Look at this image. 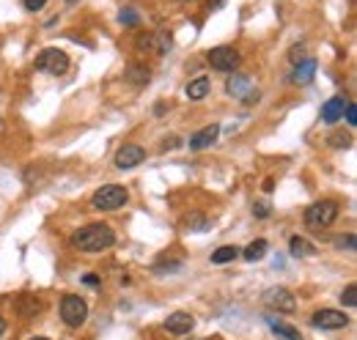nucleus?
I'll return each mask as SVG.
<instances>
[{"label": "nucleus", "mask_w": 357, "mask_h": 340, "mask_svg": "<svg viewBox=\"0 0 357 340\" xmlns=\"http://www.w3.org/2000/svg\"><path fill=\"white\" fill-rule=\"evenodd\" d=\"M223 3H225V0H209V6H212V8H220Z\"/></svg>", "instance_id": "nucleus-31"}, {"label": "nucleus", "mask_w": 357, "mask_h": 340, "mask_svg": "<svg viewBox=\"0 0 357 340\" xmlns=\"http://www.w3.org/2000/svg\"><path fill=\"white\" fill-rule=\"evenodd\" d=\"M61 319L69 324V327H80V324H85V319H88V305H85V299L82 296H64L61 299Z\"/></svg>", "instance_id": "nucleus-5"}, {"label": "nucleus", "mask_w": 357, "mask_h": 340, "mask_svg": "<svg viewBox=\"0 0 357 340\" xmlns=\"http://www.w3.org/2000/svg\"><path fill=\"white\" fill-rule=\"evenodd\" d=\"M253 214L256 217H270V204H256L253 206Z\"/></svg>", "instance_id": "nucleus-27"}, {"label": "nucleus", "mask_w": 357, "mask_h": 340, "mask_svg": "<svg viewBox=\"0 0 357 340\" xmlns=\"http://www.w3.org/2000/svg\"><path fill=\"white\" fill-rule=\"evenodd\" d=\"M264 305L272 307V310H278V313H294V310H297L294 294H291L288 288H284V285L267 288V291H264Z\"/></svg>", "instance_id": "nucleus-6"}, {"label": "nucleus", "mask_w": 357, "mask_h": 340, "mask_svg": "<svg viewBox=\"0 0 357 340\" xmlns=\"http://www.w3.org/2000/svg\"><path fill=\"white\" fill-rule=\"evenodd\" d=\"M220 135V127L217 124H209V127H204V129H198L195 135L190 137V148L193 151H204V148H209L214 140Z\"/></svg>", "instance_id": "nucleus-13"}, {"label": "nucleus", "mask_w": 357, "mask_h": 340, "mask_svg": "<svg viewBox=\"0 0 357 340\" xmlns=\"http://www.w3.org/2000/svg\"><path fill=\"white\" fill-rule=\"evenodd\" d=\"M3 332H6V321L0 319V335H3Z\"/></svg>", "instance_id": "nucleus-32"}, {"label": "nucleus", "mask_w": 357, "mask_h": 340, "mask_svg": "<svg viewBox=\"0 0 357 340\" xmlns=\"http://www.w3.org/2000/svg\"><path fill=\"white\" fill-rule=\"evenodd\" d=\"M288 253H291L294 258H308V256L316 253V244L308 242L305 236H291V239H288Z\"/></svg>", "instance_id": "nucleus-16"}, {"label": "nucleus", "mask_w": 357, "mask_h": 340, "mask_svg": "<svg viewBox=\"0 0 357 340\" xmlns=\"http://www.w3.org/2000/svg\"><path fill=\"white\" fill-rule=\"evenodd\" d=\"M127 77H130L132 82H138V85H146V82L151 80V71H148V69H143V66H130Z\"/></svg>", "instance_id": "nucleus-21"}, {"label": "nucleus", "mask_w": 357, "mask_h": 340, "mask_svg": "<svg viewBox=\"0 0 357 340\" xmlns=\"http://www.w3.org/2000/svg\"><path fill=\"white\" fill-rule=\"evenodd\" d=\"M127 201H130V193L121 184H107V187L96 190L94 198H91L94 208H99V211H116V208H121Z\"/></svg>", "instance_id": "nucleus-2"}, {"label": "nucleus", "mask_w": 357, "mask_h": 340, "mask_svg": "<svg viewBox=\"0 0 357 340\" xmlns=\"http://www.w3.org/2000/svg\"><path fill=\"white\" fill-rule=\"evenodd\" d=\"M225 91H228L234 99H242V102H247V105L259 102V91H253V88H250V80H247L245 74L231 77V80L225 82Z\"/></svg>", "instance_id": "nucleus-9"}, {"label": "nucleus", "mask_w": 357, "mask_h": 340, "mask_svg": "<svg viewBox=\"0 0 357 340\" xmlns=\"http://www.w3.org/2000/svg\"><path fill=\"white\" fill-rule=\"evenodd\" d=\"M313 74H316V61L313 58H305V61H299L297 69L291 71V82L294 85H305V82L313 80Z\"/></svg>", "instance_id": "nucleus-15"}, {"label": "nucleus", "mask_w": 357, "mask_h": 340, "mask_svg": "<svg viewBox=\"0 0 357 340\" xmlns=\"http://www.w3.org/2000/svg\"><path fill=\"white\" fill-rule=\"evenodd\" d=\"M113 242H116V233H113V228L105 225V222L85 225V228L74 231V236H71V244H74L77 250H82V253H102V250L113 247Z\"/></svg>", "instance_id": "nucleus-1"}, {"label": "nucleus", "mask_w": 357, "mask_h": 340, "mask_svg": "<svg viewBox=\"0 0 357 340\" xmlns=\"http://www.w3.org/2000/svg\"><path fill=\"white\" fill-rule=\"evenodd\" d=\"M311 321L316 330H344L349 324V316L341 310H319V313H313Z\"/></svg>", "instance_id": "nucleus-10"}, {"label": "nucleus", "mask_w": 357, "mask_h": 340, "mask_svg": "<svg viewBox=\"0 0 357 340\" xmlns=\"http://www.w3.org/2000/svg\"><path fill=\"white\" fill-rule=\"evenodd\" d=\"M193 327H195V319L190 313H182V310L179 313H171L168 321H165V330L173 332V335H187Z\"/></svg>", "instance_id": "nucleus-11"}, {"label": "nucleus", "mask_w": 357, "mask_h": 340, "mask_svg": "<svg viewBox=\"0 0 357 340\" xmlns=\"http://www.w3.org/2000/svg\"><path fill=\"white\" fill-rule=\"evenodd\" d=\"M138 47L154 50L157 55H162V53L171 50V36H168V33H148V36H143L141 42H138Z\"/></svg>", "instance_id": "nucleus-14"}, {"label": "nucleus", "mask_w": 357, "mask_h": 340, "mask_svg": "<svg viewBox=\"0 0 357 340\" xmlns=\"http://www.w3.org/2000/svg\"><path fill=\"white\" fill-rule=\"evenodd\" d=\"M341 302H344V305H349V307H355V305H357V285H355V283L344 288V294H341Z\"/></svg>", "instance_id": "nucleus-24"}, {"label": "nucleus", "mask_w": 357, "mask_h": 340, "mask_svg": "<svg viewBox=\"0 0 357 340\" xmlns=\"http://www.w3.org/2000/svg\"><path fill=\"white\" fill-rule=\"evenodd\" d=\"M236 256H239V247L236 244H223V247H217L212 253V264H228Z\"/></svg>", "instance_id": "nucleus-20"}, {"label": "nucleus", "mask_w": 357, "mask_h": 340, "mask_svg": "<svg viewBox=\"0 0 357 340\" xmlns=\"http://www.w3.org/2000/svg\"><path fill=\"white\" fill-rule=\"evenodd\" d=\"M344 113H347V124H349V127H357V107L352 105V102H347Z\"/></svg>", "instance_id": "nucleus-25"}, {"label": "nucleus", "mask_w": 357, "mask_h": 340, "mask_svg": "<svg viewBox=\"0 0 357 340\" xmlns=\"http://www.w3.org/2000/svg\"><path fill=\"white\" fill-rule=\"evenodd\" d=\"M143 159H146V148L138 143H127L116 151V168L121 170H130V168H138Z\"/></svg>", "instance_id": "nucleus-8"}, {"label": "nucleus", "mask_w": 357, "mask_h": 340, "mask_svg": "<svg viewBox=\"0 0 357 340\" xmlns=\"http://www.w3.org/2000/svg\"><path fill=\"white\" fill-rule=\"evenodd\" d=\"M85 283H88V285H96V283H99V280H96V277H94V274H85Z\"/></svg>", "instance_id": "nucleus-30"}, {"label": "nucleus", "mask_w": 357, "mask_h": 340, "mask_svg": "<svg viewBox=\"0 0 357 340\" xmlns=\"http://www.w3.org/2000/svg\"><path fill=\"white\" fill-rule=\"evenodd\" d=\"M25 3V8L28 11H39V8H44L47 6V0H22Z\"/></svg>", "instance_id": "nucleus-26"}, {"label": "nucleus", "mask_w": 357, "mask_h": 340, "mask_svg": "<svg viewBox=\"0 0 357 340\" xmlns=\"http://www.w3.org/2000/svg\"><path fill=\"white\" fill-rule=\"evenodd\" d=\"M209 88H212V82H209V77H195L190 85H187V96L190 99H204L207 93H209Z\"/></svg>", "instance_id": "nucleus-19"}, {"label": "nucleus", "mask_w": 357, "mask_h": 340, "mask_svg": "<svg viewBox=\"0 0 357 340\" xmlns=\"http://www.w3.org/2000/svg\"><path fill=\"white\" fill-rule=\"evenodd\" d=\"M327 143H330L333 148H349V145H352V137L347 135V132H333V135L327 137Z\"/></svg>", "instance_id": "nucleus-22"}, {"label": "nucleus", "mask_w": 357, "mask_h": 340, "mask_svg": "<svg viewBox=\"0 0 357 340\" xmlns=\"http://www.w3.org/2000/svg\"><path fill=\"white\" fill-rule=\"evenodd\" d=\"M344 107H347V99H344V96H333V99H327V102H324V107H322V121H324V124H336V121H341V118H344Z\"/></svg>", "instance_id": "nucleus-12"}, {"label": "nucleus", "mask_w": 357, "mask_h": 340, "mask_svg": "<svg viewBox=\"0 0 357 340\" xmlns=\"http://www.w3.org/2000/svg\"><path fill=\"white\" fill-rule=\"evenodd\" d=\"M36 69H39V71H47V74H53V77H61V74L69 69V55H67L64 50H55V47L42 50L39 58H36Z\"/></svg>", "instance_id": "nucleus-3"}, {"label": "nucleus", "mask_w": 357, "mask_h": 340, "mask_svg": "<svg viewBox=\"0 0 357 340\" xmlns=\"http://www.w3.org/2000/svg\"><path fill=\"white\" fill-rule=\"evenodd\" d=\"M267 327L278 335V338L284 340H302V335H299V330H294V327H288V324H284V321H278V319H272V316H267Z\"/></svg>", "instance_id": "nucleus-17"}, {"label": "nucleus", "mask_w": 357, "mask_h": 340, "mask_svg": "<svg viewBox=\"0 0 357 340\" xmlns=\"http://www.w3.org/2000/svg\"><path fill=\"white\" fill-rule=\"evenodd\" d=\"M31 340H50V338H31Z\"/></svg>", "instance_id": "nucleus-33"}, {"label": "nucleus", "mask_w": 357, "mask_h": 340, "mask_svg": "<svg viewBox=\"0 0 357 340\" xmlns=\"http://www.w3.org/2000/svg\"><path fill=\"white\" fill-rule=\"evenodd\" d=\"M119 22L132 28V25H138V22H141V17H138L132 8H121V14H119Z\"/></svg>", "instance_id": "nucleus-23"}, {"label": "nucleus", "mask_w": 357, "mask_h": 340, "mask_svg": "<svg viewBox=\"0 0 357 340\" xmlns=\"http://www.w3.org/2000/svg\"><path fill=\"white\" fill-rule=\"evenodd\" d=\"M239 253H242V258L250 261V264H253V261H261V258L267 256V242H264V239H256V242H250V244H247L245 250H239Z\"/></svg>", "instance_id": "nucleus-18"}, {"label": "nucleus", "mask_w": 357, "mask_h": 340, "mask_svg": "<svg viewBox=\"0 0 357 340\" xmlns=\"http://www.w3.org/2000/svg\"><path fill=\"white\" fill-rule=\"evenodd\" d=\"M207 61L212 64V69L217 71H234V69L239 66V53L234 50V47H214L207 53Z\"/></svg>", "instance_id": "nucleus-7"}, {"label": "nucleus", "mask_w": 357, "mask_h": 340, "mask_svg": "<svg viewBox=\"0 0 357 340\" xmlns=\"http://www.w3.org/2000/svg\"><path fill=\"white\" fill-rule=\"evenodd\" d=\"M338 247H347V250H355V236L349 233L347 239H338Z\"/></svg>", "instance_id": "nucleus-28"}, {"label": "nucleus", "mask_w": 357, "mask_h": 340, "mask_svg": "<svg viewBox=\"0 0 357 340\" xmlns=\"http://www.w3.org/2000/svg\"><path fill=\"white\" fill-rule=\"evenodd\" d=\"M302 53H305V47H294V50H291V61H294V64L305 61V58H302Z\"/></svg>", "instance_id": "nucleus-29"}, {"label": "nucleus", "mask_w": 357, "mask_h": 340, "mask_svg": "<svg viewBox=\"0 0 357 340\" xmlns=\"http://www.w3.org/2000/svg\"><path fill=\"white\" fill-rule=\"evenodd\" d=\"M336 217H338V204L336 201H319V204H313L305 211V222L311 228H327V225L336 222Z\"/></svg>", "instance_id": "nucleus-4"}]
</instances>
